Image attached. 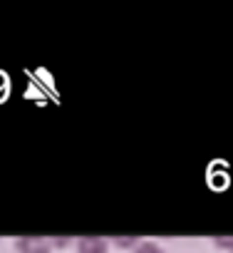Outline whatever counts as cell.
<instances>
[{"mask_svg": "<svg viewBox=\"0 0 233 253\" xmlns=\"http://www.w3.org/2000/svg\"><path fill=\"white\" fill-rule=\"evenodd\" d=\"M213 243L218 248H226V251L233 253V236H213Z\"/></svg>", "mask_w": 233, "mask_h": 253, "instance_id": "obj_5", "label": "cell"}, {"mask_svg": "<svg viewBox=\"0 0 233 253\" xmlns=\"http://www.w3.org/2000/svg\"><path fill=\"white\" fill-rule=\"evenodd\" d=\"M70 243V238L67 236H60V238H52V246H67Z\"/></svg>", "mask_w": 233, "mask_h": 253, "instance_id": "obj_6", "label": "cell"}, {"mask_svg": "<svg viewBox=\"0 0 233 253\" xmlns=\"http://www.w3.org/2000/svg\"><path fill=\"white\" fill-rule=\"evenodd\" d=\"M15 251L18 253H50L52 241L45 236H20L15 241Z\"/></svg>", "mask_w": 233, "mask_h": 253, "instance_id": "obj_1", "label": "cell"}, {"mask_svg": "<svg viewBox=\"0 0 233 253\" xmlns=\"http://www.w3.org/2000/svg\"><path fill=\"white\" fill-rule=\"evenodd\" d=\"M132 253H164V251H161L156 243H152V241H142V243H139Z\"/></svg>", "mask_w": 233, "mask_h": 253, "instance_id": "obj_4", "label": "cell"}, {"mask_svg": "<svg viewBox=\"0 0 233 253\" xmlns=\"http://www.w3.org/2000/svg\"><path fill=\"white\" fill-rule=\"evenodd\" d=\"M142 241L139 236H114V246H119V248H137Z\"/></svg>", "mask_w": 233, "mask_h": 253, "instance_id": "obj_3", "label": "cell"}, {"mask_svg": "<svg viewBox=\"0 0 233 253\" xmlns=\"http://www.w3.org/2000/svg\"><path fill=\"white\" fill-rule=\"evenodd\" d=\"M77 253H107V241L102 236H82L77 241Z\"/></svg>", "mask_w": 233, "mask_h": 253, "instance_id": "obj_2", "label": "cell"}]
</instances>
